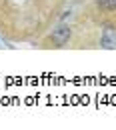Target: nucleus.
Masks as SVG:
<instances>
[{"instance_id": "nucleus-1", "label": "nucleus", "mask_w": 116, "mask_h": 130, "mask_svg": "<svg viewBox=\"0 0 116 130\" xmlns=\"http://www.w3.org/2000/svg\"><path fill=\"white\" fill-rule=\"evenodd\" d=\"M70 36H72V28L66 26V24H62V26H58V28H54L52 34H50V42H52V46H64L68 44V40H70Z\"/></svg>"}, {"instance_id": "nucleus-3", "label": "nucleus", "mask_w": 116, "mask_h": 130, "mask_svg": "<svg viewBox=\"0 0 116 130\" xmlns=\"http://www.w3.org/2000/svg\"><path fill=\"white\" fill-rule=\"evenodd\" d=\"M96 8L100 12H116V0H96Z\"/></svg>"}, {"instance_id": "nucleus-2", "label": "nucleus", "mask_w": 116, "mask_h": 130, "mask_svg": "<svg viewBox=\"0 0 116 130\" xmlns=\"http://www.w3.org/2000/svg\"><path fill=\"white\" fill-rule=\"evenodd\" d=\"M100 46L106 50H114L116 48V28L112 24H106L102 28V34H100Z\"/></svg>"}]
</instances>
